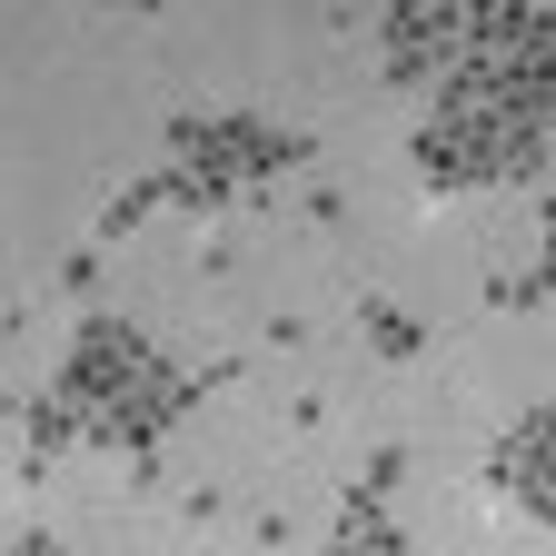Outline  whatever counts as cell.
Masks as SVG:
<instances>
[{
	"mask_svg": "<svg viewBox=\"0 0 556 556\" xmlns=\"http://www.w3.org/2000/svg\"><path fill=\"white\" fill-rule=\"evenodd\" d=\"M358 328H368V338L388 348V358H417V328H407L397 308H378V299H368V308H358Z\"/></svg>",
	"mask_w": 556,
	"mask_h": 556,
	"instance_id": "obj_1",
	"label": "cell"
},
{
	"mask_svg": "<svg viewBox=\"0 0 556 556\" xmlns=\"http://www.w3.org/2000/svg\"><path fill=\"white\" fill-rule=\"evenodd\" d=\"M11 556H60V546H50L40 527H21V536H11Z\"/></svg>",
	"mask_w": 556,
	"mask_h": 556,
	"instance_id": "obj_2",
	"label": "cell"
}]
</instances>
